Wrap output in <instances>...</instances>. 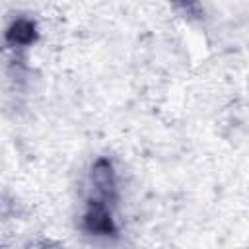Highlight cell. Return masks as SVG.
Segmentation results:
<instances>
[{"label":"cell","instance_id":"2","mask_svg":"<svg viewBox=\"0 0 249 249\" xmlns=\"http://www.w3.org/2000/svg\"><path fill=\"white\" fill-rule=\"evenodd\" d=\"M91 181L95 185V189L105 196V198H113L115 196V173H113V165L109 160L99 158L93 167H91Z\"/></svg>","mask_w":249,"mask_h":249},{"label":"cell","instance_id":"3","mask_svg":"<svg viewBox=\"0 0 249 249\" xmlns=\"http://www.w3.org/2000/svg\"><path fill=\"white\" fill-rule=\"evenodd\" d=\"M8 39L14 41V43H19V45H27L35 39V25L29 21V19H18L10 31H8Z\"/></svg>","mask_w":249,"mask_h":249},{"label":"cell","instance_id":"1","mask_svg":"<svg viewBox=\"0 0 249 249\" xmlns=\"http://www.w3.org/2000/svg\"><path fill=\"white\" fill-rule=\"evenodd\" d=\"M84 228L97 235H113L115 233L113 218L103 202H89V206L84 214Z\"/></svg>","mask_w":249,"mask_h":249}]
</instances>
